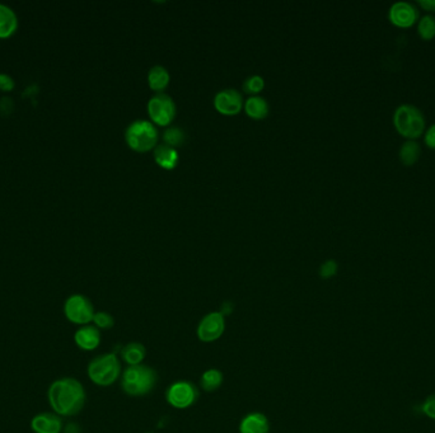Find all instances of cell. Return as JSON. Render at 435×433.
Wrapping results in <instances>:
<instances>
[{
	"instance_id": "cell-1",
	"label": "cell",
	"mask_w": 435,
	"mask_h": 433,
	"mask_svg": "<svg viewBox=\"0 0 435 433\" xmlns=\"http://www.w3.org/2000/svg\"><path fill=\"white\" fill-rule=\"evenodd\" d=\"M86 398L84 386L74 378L55 380L48 387V404L60 417L76 415L86 404Z\"/></svg>"
},
{
	"instance_id": "cell-2",
	"label": "cell",
	"mask_w": 435,
	"mask_h": 433,
	"mask_svg": "<svg viewBox=\"0 0 435 433\" xmlns=\"http://www.w3.org/2000/svg\"><path fill=\"white\" fill-rule=\"evenodd\" d=\"M392 122L396 131L406 140H416L424 135L427 128V120L422 109L408 103L400 104L394 109Z\"/></svg>"
},
{
	"instance_id": "cell-3",
	"label": "cell",
	"mask_w": 435,
	"mask_h": 433,
	"mask_svg": "<svg viewBox=\"0 0 435 433\" xmlns=\"http://www.w3.org/2000/svg\"><path fill=\"white\" fill-rule=\"evenodd\" d=\"M158 381L156 370L149 366H129L123 373V390L131 397H144L149 394Z\"/></svg>"
},
{
	"instance_id": "cell-4",
	"label": "cell",
	"mask_w": 435,
	"mask_h": 433,
	"mask_svg": "<svg viewBox=\"0 0 435 433\" xmlns=\"http://www.w3.org/2000/svg\"><path fill=\"white\" fill-rule=\"evenodd\" d=\"M121 375V365L115 353H106L91 361L88 378L98 386H109Z\"/></svg>"
},
{
	"instance_id": "cell-5",
	"label": "cell",
	"mask_w": 435,
	"mask_h": 433,
	"mask_svg": "<svg viewBox=\"0 0 435 433\" xmlns=\"http://www.w3.org/2000/svg\"><path fill=\"white\" fill-rule=\"evenodd\" d=\"M125 136L131 149L136 151H147L156 146L158 131L152 122L136 120L130 123Z\"/></svg>"
},
{
	"instance_id": "cell-6",
	"label": "cell",
	"mask_w": 435,
	"mask_h": 433,
	"mask_svg": "<svg viewBox=\"0 0 435 433\" xmlns=\"http://www.w3.org/2000/svg\"><path fill=\"white\" fill-rule=\"evenodd\" d=\"M64 314L70 323L76 325H88L93 322L95 308L84 295H72L64 304Z\"/></svg>"
},
{
	"instance_id": "cell-7",
	"label": "cell",
	"mask_w": 435,
	"mask_h": 433,
	"mask_svg": "<svg viewBox=\"0 0 435 433\" xmlns=\"http://www.w3.org/2000/svg\"><path fill=\"white\" fill-rule=\"evenodd\" d=\"M199 392L195 384L191 381H177L167 390V401L177 409H186L195 404Z\"/></svg>"
},
{
	"instance_id": "cell-8",
	"label": "cell",
	"mask_w": 435,
	"mask_h": 433,
	"mask_svg": "<svg viewBox=\"0 0 435 433\" xmlns=\"http://www.w3.org/2000/svg\"><path fill=\"white\" fill-rule=\"evenodd\" d=\"M225 331V314L220 312H213L205 315L197 325V337L204 343H213L223 336Z\"/></svg>"
},
{
	"instance_id": "cell-9",
	"label": "cell",
	"mask_w": 435,
	"mask_h": 433,
	"mask_svg": "<svg viewBox=\"0 0 435 433\" xmlns=\"http://www.w3.org/2000/svg\"><path fill=\"white\" fill-rule=\"evenodd\" d=\"M150 118L158 125H168L176 115V106L170 95L158 93L148 103Z\"/></svg>"
},
{
	"instance_id": "cell-10",
	"label": "cell",
	"mask_w": 435,
	"mask_h": 433,
	"mask_svg": "<svg viewBox=\"0 0 435 433\" xmlns=\"http://www.w3.org/2000/svg\"><path fill=\"white\" fill-rule=\"evenodd\" d=\"M388 20L391 23L400 28H410L419 20V11L413 3L397 1L388 11Z\"/></svg>"
},
{
	"instance_id": "cell-11",
	"label": "cell",
	"mask_w": 435,
	"mask_h": 433,
	"mask_svg": "<svg viewBox=\"0 0 435 433\" xmlns=\"http://www.w3.org/2000/svg\"><path fill=\"white\" fill-rule=\"evenodd\" d=\"M214 104L223 115H236L242 109V97L234 89H225L215 95Z\"/></svg>"
},
{
	"instance_id": "cell-12",
	"label": "cell",
	"mask_w": 435,
	"mask_h": 433,
	"mask_svg": "<svg viewBox=\"0 0 435 433\" xmlns=\"http://www.w3.org/2000/svg\"><path fill=\"white\" fill-rule=\"evenodd\" d=\"M31 428L34 433H62V420L56 413L37 414L31 420Z\"/></svg>"
},
{
	"instance_id": "cell-13",
	"label": "cell",
	"mask_w": 435,
	"mask_h": 433,
	"mask_svg": "<svg viewBox=\"0 0 435 433\" xmlns=\"http://www.w3.org/2000/svg\"><path fill=\"white\" fill-rule=\"evenodd\" d=\"M74 341L83 351H93L101 343V332L95 325H83L75 332Z\"/></svg>"
},
{
	"instance_id": "cell-14",
	"label": "cell",
	"mask_w": 435,
	"mask_h": 433,
	"mask_svg": "<svg viewBox=\"0 0 435 433\" xmlns=\"http://www.w3.org/2000/svg\"><path fill=\"white\" fill-rule=\"evenodd\" d=\"M18 17L13 9L0 3V40L11 39L18 29Z\"/></svg>"
},
{
	"instance_id": "cell-15",
	"label": "cell",
	"mask_w": 435,
	"mask_h": 433,
	"mask_svg": "<svg viewBox=\"0 0 435 433\" xmlns=\"http://www.w3.org/2000/svg\"><path fill=\"white\" fill-rule=\"evenodd\" d=\"M241 433H269L270 432V423L265 414L253 412L247 414L239 425Z\"/></svg>"
},
{
	"instance_id": "cell-16",
	"label": "cell",
	"mask_w": 435,
	"mask_h": 433,
	"mask_svg": "<svg viewBox=\"0 0 435 433\" xmlns=\"http://www.w3.org/2000/svg\"><path fill=\"white\" fill-rule=\"evenodd\" d=\"M156 162L166 170H172L178 162V154L176 149L167 144H161L154 150Z\"/></svg>"
},
{
	"instance_id": "cell-17",
	"label": "cell",
	"mask_w": 435,
	"mask_h": 433,
	"mask_svg": "<svg viewBox=\"0 0 435 433\" xmlns=\"http://www.w3.org/2000/svg\"><path fill=\"white\" fill-rule=\"evenodd\" d=\"M420 156H422V146L419 145V142H416V140H406L402 144L399 151L400 160L406 167H413L417 163Z\"/></svg>"
},
{
	"instance_id": "cell-18",
	"label": "cell",
	"mask_w": 435,
	"mask_h": 433,
	"mask_svg": "<svg viewBox=\"0 0 435 433\" xmlns=\"http://www.w3.org/2000/svg\"><path fill=\"white\" fill-rule=\"evenodd\" d=\"M145 356H147L145 347L138 342L125 345L121 351V357L129 366L142 365Z\"/></svg>"
},
{
	"instance_id": "cell-19",
	"label": "cell",
	"mask_w": 435,
	"mask_h": 433,
	"mask_svg": "<svg viewBox=\"0 0 435 433\" xmlns=\"http://www.w3.org/2000/svg\"><path fill=\"white\" fill-rule=\"evenodd\" d=\"M245 109L247 115L252 118H256V120L264 118L269 114L267 102L259 95H253L251 98H248L246 101Z\"/></svg>"
},
{
	"instance_id": "cell-20",
	"label": "cell",
	"mask_w": 435,
	"mask_h": 433,
	"mask_svg": "<svg viewBox=\"0 0 435 433\" xmlns=\"http://www.w3.org/2000/svg\"><path fill=\"white\" fill-rule=\"evenodd\" d=\"M222 384H223V373L217 369L206 370L200 379V386L206 393L217 392Z\"/></svg>"
},
{
	"instance_id": "cell-21",
	"label": "cell",
	"mask_w": 435,
	"mask_h": 433,
	"mask_svg": "<svg viewBox=\"0 0 435 433\" xmlns=\"http://www.w3.org/2000/svg\"><path fill=\"white\" fill-rule=\"evenodd\" d=\"M148 81H149L150 88L156 90V92H161L168 85L170 74H168L167 69H164L161 65H156V67L150 69Z\"/></svg>"
},
{
	"instance_id": "cell-22",
	"label": "cell",
	"mask_w": 435,
	"mask_h": 433,
	"mask_svg": "<svg viewBox=\"0 0 435 433\" xmlns=\"http://www.w3.org/2000/svg\"><path fill=\"white\" fill-rule=\"evenodd\" d=\"M417 34L424 41L433 40L435 37V17L433 14H425L417 20Z\"/></svg>"
},
{
	"instance_id": "cell-23",
	"label": "cell",
	"mask_w": 435,
	"mask_h": 433,
	"mask_svg": "<svg viewBox=\"0 0 435 433\" xmlns=\"http://www.w3.org/2000/svg\"><path fill=\"white\" fill-rule=\"evenodd\" d=\"M163 140L164 144L170 145L172 148L180 146L185 142L184 131L180 128H170V129L164 131Z\"/></svg>"
},
{
	"instance_id": "cell-24",
	"label": "cell",
	"mask_w": 435,
	"mask_h": 433,
	"mask_svg": "<svg viewBox=\"0 0 435 433\" xmlns=\"http://www.w3.org/2000/svg\"><path fill=\"white\" fill-rule=\"evenodd\" d=\"M93 323H95V328L98 329H109L115 324V320L109 312H97L93 317Z\"/></svg>"
},
{
	"instance_id": "cell-25",
	"label": "cell",
	"mask_w": 435,
	"mask_h": 433,
	"mask_svg": "<svg viewBox=\"0 0 435 433\" xmlns=\"http://www.w3.org/2000/svg\"><path fill=\"white\" fill-rule=\"evenodd\" d=\"M264 79L260 75H253L251 78H248L243 84V88L248 93H259L264 88Z\"/></svg>"
},
{
	"instance_id": "cell-26",
	"label": "cell",
	"mask_w": 435,
	"mask_h": 433,
	"mask_svg": "<svg viewBox=\"0 0 435 433\" xmlns=\"http://www.w3.org/2000/svg\"><path fill=\"white\" fill-rule=\"evenodd\" d=\"M337 268H339L337 263L333 259H328L321 266L320 276L322 278L333 277L337 273Z\"/></svg>"
},
{
	"instance_id": "cell-27",
	"label": "cell",
	"mask_w": 435,
	"mask_h": 433,
	"mask_svg": "<svg viewBox=\"0 0 435 433\" xmlns=\"http://www.w3.org/2000/svg\"><path fill=\"white\" fill-rule=\"evenodd\" d=\"M422 413L427 415L430 420H435V394L429 395L422 404Z\"/></svg>"
},
{
	"instance_id": "cell-28",
	"label": "cell",
	"mask_w": 435,
	"mask_h": 433,
	"mask_svg": "<svg viewBox=\"0 0 435 433\" xmlns=\"http://www.w3.org/2000/svg\"><path fill=\"white\" fill-rule=\"evenodd\" d=\"M14 87H15V81L11 75L4 74V73H0V92H12Z\"/></svg>"
},
{
	"instance_id": "cell-29",
	"label": "cell",
	"mask_w": 435,
	"mask_h": 433,
	"mask_svg": "<svg viewBox=\"0 0 435 433\" xmlns=\"http://www.w3.org/2000/svg\"><path fill=\"white\" fill-rule=\"evenodd\" d=\"M424 142L429 149L435 150V123L430 125L424 132Z\"/></svg>"
},
{
	"instance_id": "cell-30",
	"label": "cell",
	"mask_w": 435,
	"mask_h": 433,
	"mask_svg": "<svg viewBox=\"0 0 435 433\" xmlns=\"http://www.w3.org/2000/svg\"><path fill=\"white\" fill-rule=\"evenodd\" d=\"M417 6L427 12L435 13V0H419Z\"/></svg>"
},
{
	"instance_id": "cell-31",
	"label": "cell",
	"mask_w": 435,
	"mask_h": 433,
	"mask_svg": "<svg viewBox=\"0 0 435 433\" xmlns=\"http://www.w3.org/2000/svg\"><path fill=\"white\" fill-rule=\"evenodd\" d=\"M64 433H81V428L75 423H69L68 426L65 427Z\"/></svg>"
}]
</instances>
